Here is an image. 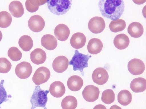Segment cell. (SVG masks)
<instances>
[{
    "instance_id": "obj_1",
    "label": "cell",
    "mask_w": 146,
    "mask_h": 109,
    "mask_svg": "<svg viewBox=\"0 0 146 109\" xmlns=\"http://www.w3.org/2000/svg\"><path fill=\"white\" fill-rule=\"evenodd\" d=\"M98 6L103 16L113 20L119 19L125 7L123 1L122 0H100Z\"/></svg>"
},
{
    "instance_id": "obj_2",
    "label": "cell",
    "mask_w": 146,
    "mask_h": 109,
    "mask_svg": "<svg viewBox=\"0 0 146 109\" xmlns=\"http://www.w3.org/2000/svg\"><path fill=\"white\" fill-rule=\"evenodd\" d=\"M72 0H48L46 3L48 9L53 14L58 15L66 14L70 9Z\"/></svg>"
},
{
    "instance_id": "obj_3",
    "label": "cell",
    "mask_w": 146,
    "mask_h": 109,
    "mask_svg": "<svg viewBox=\"0 0 146 109\" xmlns=\"http://www.w3.org/2000/svg\"><path fill=\"white\" fill-rule=\"evenodd\" d=\"M49 90H42L39 85L35 86L30 100L32 104L31 109L41 107L47 109L46 105L48 101L47 94Z\"/></svg>"
},
{
    "instance_id": "obj_4",
    "label": "cell",
    "mask_w": 146,
    "mask_h": 109,
    "mask_svg": "<svg viewBox=\"0 0 146 109\" xmlns=\"http://www.w3.org/2000/svg\"><path fill=\"white\" fill-rule=\"evenodd\" d=\"M91 56L79 53L77 50L69 64L72 66L74 71L79 70L82 76L84 75V69L88 66V61Z\"/></svg>"
},
{
    "instance_id": "obj_5",
    "label": "cell",
    "mask_w": 146,
    "mask_h": 109,
    "mask_svg": "<svg viewBox=\"0 0 146 109\" xmlns=\"http://www.w3.org/2000/svg\"><path fill=\"white\" fill-rule=\"evenodd\" d=\"M50 72L49 69L44 66L37 69L32 77V80L36 85H39L46 82L49 79Z\"/></svg>"
},
{
    "instance_id": "obj_6",
    "label": "cell",
    "mask_w": 146,
    "mask_h": 109,
    "mask_svg": "<svg viewBox=\"0 0 146 109\" xmlns=\"http://www.w3.org/2000/svg\"><path fill=\"white\" fill-rule=\"evenodd\" d=\"M90 31L94 34L100 33L104 30L105 23L104 19L101 17H94L89 21L88 24Z\"/></svg>"
},
{
    "instance_id": "obj_7",
    "label": "cell",
    "mask_w": 146,
    "mask_h": 109,
    "mask_svg": "<svg viewBox=\"0 0 146 109\" xmlns=\"http://www.w3.org/2000/svg\"><path fill=\"white\" fill-rule=\"evenodd\" d=\"M15 71L16 75L19 78L25 79L30 76L32 72V68L29 63L23 61L17 65Z\"/></svg>"
},
{
    "instance_id": "obj_8",
    "label": "cell",
    "mask_w": 146,
    "mask_h": 109,
    "mask_svg": "<svg viewBox=\"0 0 146 109\" xmlns=\"http://www.w3.org/2000/svg\"><path fill=\"white\" fill-rule=\"evenodd\" d=\"M99 88L92 85H89L85 87L82 92V95L86 101L93 102L97 100L100 94Z\"/></svg>"
},
{
    "instance_id": "obj_9",
    "label": "cell",
    "mask_w": 146,
    "mask_h": 109,
    "mask_svg": "<svg viewBox=\"0 0 146 109\" xmlns=\"http://www.w3.org/2000/svg\"><path fill=\"white\" fill-rule=\"evenodd\" d=\"M128 69L129 72L133 75H137L141 74L145 68V64L140 59L133 58L128 62Z\"/></svg>"
},
{
    "instance_id": "obj_10",
    "label": "cell",
    "mask_w": 146,
    "mask_h": 109,
    "mask_svg": "<svg viewBox=\"0 0 146 109\" xmlns=\"http://www.w3.org/2000/svg\"><path fill=\"white\" fill-rule=\"evenodd\" d=\"M92 78L94 82L99 85H102L107 82L109 75L106 69L103 68L99 67L93 72Z\"/></svg>"
},
{
    "instance_id": "obj_11",
    "label": "cell",
    "mask_w": 146,
    "mask_h": 109,
    "mask_svg": "<svg viewBox=\"0 0 146 109\" xmlns=\"http://www.w3.org/2000/svg\"><path fill=\"white\" fill-rule=\"evenodd\" d=\"M45 25L43 18L38 15L31 16L28 22V25L29 29L33 31L39 32L42 31Z\"/></svg>"
},
{
    "instance_id": "obj_12",
    "label": "cell",
    "mask_w": 146,
    "mask_h": 109,
    "mask_svg": "<svg viewBox=\"0 0 146 109\" xmlns=\"http://www.w3.org/2000/svg\"><path fill=\"white\" fill-rule=\"evenodd\" d=\"M69 61L67 58L64 56H60L56 57L54 60L52 66L55 71L61 73L66 70Z\"/></svg>"
},
{
    "instance_id": "obj_13",
    "label": "cell",
    "mask_w": 146,
    "mask_h": 109,
    "mask_svg": "<svg viewBox=\"0 0 146 109\" xmlns=\"http://www.w3.org/2000/svg\"><path fill=\"white\" fill-rule=\"evenodd\" d=\"M55 36L58 40L64 41L68 38L70 34V30L68 27L63 24L58 25L54 30Z\"/></svg>"
},
{
    "instance_id": "obj_14",
    "label": "cell",
    "mask_w": 146,
    "mask_h": 109,
    "mask_svg": "<svg viewBox=\"0 0 146 109\" xmlns=\"http://www.w3.org/2000/svg\"><path fill=\"white\" fill-rule=\"evenodd\" d=\"M86 40V37L84 34L77 32L72 35L70 43L72 47L78 49L83 47L85 45Z\"/></svg>"
},
{
    "instance_id": "obj_15",
    "label": "cell",
    "mask_w": 146,
    "mask_h": 109,
    "mask_svg": "<svg viewBox=\"0 0 146 109\" xmlns=\"http://www.w3.org/2000/svg\"><path fill=\"white\" fill-rule=\"evenodd\" d=\"M65 88L64 84L60 81L52 82L50 85L49 91L51 95L56 98H60L65 93Z\"/></svg>"
},
{
    "instance_id": "obj_16",
    "label": "cell",
    "mask_w": 146,
    "mask_h": 109,
    "mask_svg": "<svg viewBox=\"0 0 146 109\" xmlns=\"http://www.w3.org/2000/svg\"><path fill=\"white\" fill-rule=\"evenodd\" d=\"M46 58L45 52L40 48H36L30 54V59L32 62L39 65L44 63Z\"/></svg>"
},
{
    "instance_id": "obj_17",
    "label": "cell",
    "mask_w": 146,
    "mask_h": 109,
    "mask_svg": "<svg viewBox=\"0 0 146 109\" xmlns=\"http://www.w3.org/2000/svg\"><path fill=\"white\" fill-rule=\"evenodd\" d=\"M42 45L46 49L52 50L54 49L57 45L56 38L52 35L48 34L43 35L41 40Z\"/></svg>"
},
{
    "instance_id": "obj_18",
    "label": "cell",
    "mask_w": 146,
    "mask_h": 109,
    "mask_svg": "<svg viewBox=\"0 0 146 109\" xmlns=\"http://www.w3.org/2000/svg\"><path fill=\"white\" fill-rule=\"evenodd\" d=\"M83 84V81L82 78L78 75H73L70 77L67 82V85L68 88L73 91L80 90Z\"/></svg>"
},
{
    "instance_id": "obj_19",
    "label": "cell",
    "mask_w": 146,
    "mask_h": 109,
    "mask_svg": "<svg viewBox=\"0 0 146 109\" xmlns=\"http://www.w3.org/2000/svg\"><path fill=\"white\" fill-rule=\"evenodd\" d=\"M9 9L11 15L16 18L21 17L24 13L22 3L18 1L11 2L9 6Z\"/></svg>"
},
{
    "instance_id": "obj_20",
    "label": "cell",
    "mask_w": 146,
    "mask_h": 109,
    "mask_svg": "<svg viewBox=\"0 0 146 109\" xmlns=\"http://www.w3.org/2000/svg\"><path fill=\"white\" fill-rule=\"evenodd\" d=\"M127 32L131 37L138 38L143 35L144 29L143 25L140 23L134 22L129 25L127 28Z\"/></svg>"
},
{
    "instance_id": "obj_21",
    "label": "cell",
    "mask_w": 146,
    "mask_h": 109,
    "mask_svg": "<svg viewBox=\"0 0 146 109\" xmlns=\"http://www.w3.org/2000/svg\"><path fill=\"white\" fill-rule=\"evenodd\" d=\"M103 47L102 42L99 39L93 38L88 42L87 46L88 51L92 54H97L101 51Z\"/></svg>"
},
{
    "instance_id": "obj_22",
    "label": "cell",
    "mask_w": 146,
    "mask_h": 109,
    "mask_svg": "<svg viewBox=\"0 0 146 109\" xmlns=\"http://www.w3.org/2000/svg\"><path fill=\"white\" fill-rule=\"evenodd\" d=\"M130 87L135 92H142L146 89V80L142 77L135 78L131 81Z\"/></svg>"
},
{
    "instance_id": "obj_23",
    "label": "cell",
    "mask_w": 146,
    "mask_h": 109,
    "mask_svg": "<svg viewBox=\"0 0 146 109\" xmlns=\"http://www.w3.org/2000/svg\"><path fill=\"white\" fill-rule=\"evenodd\" d=\"M129 43V38L124 34L121 33L117 35L113 40L114 46L119 50L125 49L128 47Z\"/></svg>"
},
{
    "instance_id": "obj_24",
    "label": "cell",
    "mask_w": 146,
    "mask_h": 109,
    "mask_svg": "<svg viewBox=\"0 0 146 109\" xmlns=\"http://www.w3.org/2000/svg\"><path fill=\"white\" fill-rule=\"evenodd\" d=\"M132 96L131 93L127 90H123L119 92L117 95V100L122 105L127 106L131 102Z\"/></svg>"
},
{
    "instance_id": "obj_25",
    "label": "cell",
    "mask_w": 146,
    "mask_h": 109,
    "mask_svg": "<svg viewBox=\"0 0 146 109\" xmlns=\"http://www.w3.org/2000/svg\"><path fill=\"white\" fill-rule=\"evenodd\" d=\"M18 44L21 48L25 51H29L33 46V41L29 36L24 35L19 39Z\"/></svg>"
},
{
    "instance_id": "obj_26",
    "label": "cell",
    "mask_w": 146,
    "mask_h": 109,
    "mask_svg": "<svg viewBox=\"0 0 146 109\" xmlns=\"http://www.w3.org/2000/svg\"><path fill=\"white\" fill-rule=\"evenodd\" d=\"M77 104L76 99L72 96L65 97L62 100L61 103L62 109H75Z\"/></svg>"
},
{
    "instance_id": "obj_27",
    "label": "cell",
    "mask_w": 146,
    "mask_h": 109,
    "mask_svg": "<svg viewBox=\"0 0 146 109\" xmlns=\"http://www.w3.org/2000/svg\"><path fill=\"white\" fill-rule=\"evenodd\" d=\"M47 1V0H27L25 2V6L29 12L33 13L37 11L39 6L44 5Z\"/></svg>"
},
{
    "instance_id": "obj_28",
    "label": "cell",
    "mask_w": 146,
    "mask_h": 109,
    "mask_svg": "<svg viewBox=\"0 0 146 109\" xmlns=\"http://www.w3.org/2000/svg\"><path fill=\"white\" fill-rule=\"evenodd\" d=\"M126 26L125 21L121 19L113 20L109 25L110 31L114 33H117L124 30Z\"/></svg>"
},
{
    "instance_id": "obj_29",
    "label": "cell",
    "mask_w": 146,
    "mask_h": 109,
    "mask_svg": "<svg viewBox=\"0 0 146 109\" xmlns=\"http://www.w3.org/2000/svg\"><path fill=\"white\" fill-rule=\"evenodd\" d=\"M12 21L11 15L8 12L3 11L0 12V27L6 28L11 25Z\"/></svg>"
},
{
    "instance_id": "obj_30",
    "label": "cell",
    "mask_w": 146,
    "mask_h": 109,
    "mask_svg": "<svg viewBox=\"0 0 146 109\" xmlns=\"http://www.w3.org/2000/svg\"><path fill=\"white\" fill-rule=\"evenodd\" d=\"M115 99V94L113 91L110 89H106L102 92L101 97L102 101L105 104H110Z\"/></svg>"
},
{
    "instance_id": "obj_31",
    "label": "cell",
    "mask_w": 146,
    "mask_h": 109,
    "mask_svg": "<svg viewBox=\"0 0 146 109\" xmlns=\"http://www.w3.org/2000/svg\"><path fill=\"white\" fill-rule=\"evenodd\" d=\"M7 54L13 61H17L20 60L22 57V53L18 48L13 47L10 48L8 50Z\"/></svg>"
},
{
    "instance_id": "obj_32",
    "label": "cell",
    "mask_w": 146,
    "mask_h": 109,
    "mask_svg": "<svg viewBox=\"0 0 146 109\" xmlns=\"http://www.w3.org/2000/svg\"><path fill=\"white\" fill-rule=\"evenodd\" d=\"M11 64L10 62L5 58H0V73H6L11 70Z\"/></svg>"
},
{
    "instance_id": "obj_33",
    "label": "cell",
    "mask_w": 146,
    "mask_h": 109,
    "mask_svg": "<svg viewBox=\"0 0 146 109\" xmlns=\"http://www.w3.org/2000/svg\"><path fill=\"white\" fill-rule=\"evenodd\" d=\"M4 80H2L0 83V105L4 102L9 100L8 98H10V95H8L7 92L3 86Z\"/></svg>"
},
{
    "instance_id": "obj_34",
    "label": "cell",
    "mask_w": 146,
    "mask_h": 109,
    "mask_svg": "<svg viewBox=\"0 0 146 109\" xmlns=\"http://www.w3.org/2000/svg\"><path fill=\"white\" fill-rule=\"evenodd\" d=\"M93 109H107V108L104 105L99 104L95 106Z\"/></svg>"
},
{
    "instance_id": "obj_35",
    "label": "cell",
    "mask_w": 146,
    "mask_h": 109,
    "mask_svg": "<svg viewBox=\"0 0 146 109\" xmlns=\"http://www.w3.org/2000/svg\"><path fill=\"white\" fill-rule=\"evenodd\" d=\"M110 109H122L119 106L116 105H114L112 106Z\"/></svg>"
},
{
    "instance_id": "obj_36",
    "label": "cell",
    "mask_w": 146,
    "mask_h": 109,
    "mask_svg": "<svg viewBox=\"0 0 146 109\" xmlns=\"http://www.w3.org/2000/svg\"><path fill=\"white\" fill-rule=\"evenodd\" d=\"M2 36H3V35H2V33L1 32V31H0V41H1V40L2 39Z\"/></svg>"
},
{
    "instance_id": "obj_37",
    "label": "cell",
    "mask_w": 146,
    "mask_h": 109,
    "mask_svg": "<svg viewBox=\"0 0 146 109\" xmlns=\"http://www.w3.org/2000/svg\"></svg>"
}]
</instances>
